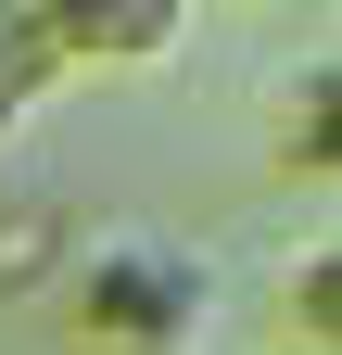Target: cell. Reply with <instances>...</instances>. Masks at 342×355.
Segmentation results:
<instances>
[{
	"instance_id": "obj_1",
	"label": "cell",
	"mask_w": 342,
	"mask_h": 355,
	"mask_svg": "<svg viewBox=\"0 0 342 355\" xmlns=\"http://www.w3.org/2000/svg\"><path fill=\"white\" fill-rule=\"evenodd\" d=\"M76 343L89 355H190L203 318H216V266H203L190 241H140V229H114L89 241V266H76Z\"/></svg>"
},
{
	"instance_id": "obj_5",
	"label": "cell",
	"mask_w": 342,
	"mask_h": 355,
	"mask_svg": "<svg viewBox=\"0 0 342 355\" xmlns=\"http://www.w3.org/2000/svg\"><path fill=\"white\" fill-rule=\"evenodd\" d=\"M330 304H342V254L317 241L305 266H291V318H305V355H330V330H342V318H330Z\"/></svg>"
},
{
	"instance_id": "obj_3",
	"label": "cell",
	"mask_w": 342,
	"mask_h": 355,
	"mask_svg": "<svg viewBox=\"0 0 342 355\" xmlns=\"http://www.w3.org/2000/svg\"><path fill=\"white\" fill-rule=\"evenodd\" d=\"M330 102H342V64L317 51L305 76H291V102H279V165H305V178H330Z\"/></svg>"
},
{
	"instance_id": "obj_4",
	"label": "cell",
	"mask_w": 342,
	"mask_h": 355,
	"mask_svg": "<svg viewBox=\"0 0 342 355\" xmlns=\"http://www.w3.org/2000/svg\"><path fill=\"white\" fill-rule=\"evenodd\" d=\"M51 76H64V64H51V38H38V0L0 13V127H26V102H38Z\"/></svg>"
},
{
	"instance_id": "obj_2",
	"label": "cell",
	"mask_w": 342,
	"mask_h": 355,
	"mask_svg": "<svg viewBox=\"0 0 342 355\" xmlns=\"http://www.w3.org/2000/svg\"><path fill=\"white\" fill-rule=\"evenodd\" d=\"M38 38H51V64L140 76V64L190 51V0H38Z\"/></svg>"
}]
</instances>
